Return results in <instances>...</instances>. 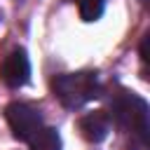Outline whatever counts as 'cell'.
<instances>
[{"instance_id":"cell-3","label":"cell","mask_w":150,"mask_h":150,"mask_svg":"<svg viewBox=\"0 0 150 150\" xmlns=\"http://www.w3.org/2000/svg\"><path fill=\"white\" fill-rule=\"evenodd\" d=\"M5 117H7V124L14 134V138H19V141H30L42 129L40 112L28 103H19V101L9 103L5 108Z\"/></svg>"},{"instance_id":"cell-4","label":"cell","mask_w":150,"mask_h":150,"mask_svg":"<svg viewBox=\"0 0 150 150\" xmlns=\"http://www.w3.org/2000/svg\"><path fill=\"white\" fill-rule=\"evenodd\" d=\"M0 77L7 87L12 89H19L28 82L30 77V61H28V54L23 49H14L5 56L2 66H0Z\"/></svg>"},{"instance_id":"cell-5","label":"cell","mask_w":150,"mask_h":150,"mask_svg":"<svg viewBox=\"0 0 150 150\" xmlns=\"http://www.w3.org/2000/svg\"><path fill=\"white\" fill-rule=\"evenodd\" d=\"M77 129H80V134H82L84 141H89V143H101V141L108 136V131H110V117H108L103 110L87 112V115L80 117Z\"/></svg>"},{"instance_id":"cell-2","label":"cell","mask_w":150,"mask_h":150,"mask_svg":"<svg viewBox=\"0 0 150 150\" xmlns=\"http://www.w3.org/2000/svg\"><path fill=\"white\" fill-rule=\"evenodd\" d=\"M112 120L117 127H122L136 136H145V131H148V103L136 94L122 91L112 101Z\"/></svg>"},{"instance_id":"cell-1","label":"cell","mask_w":150,"mask_h":150,"mask_svg":"<svg viewBox=\"0 0 150 150\" xmlns=\"http://www.w3.org/2000/svg\"><path fill=\"white\" fill-rule=\"evenodd\" d=\"M54 96L66 108H80L101 96V84L96 73H66L52 80Z\"/></svg>"},{"instance_id":"cell-8","label":"cell","mask_w":150,"mask_h":150,"mask_svg":"<svg viewBox=\"0 0 150 150\" xmlns=\"http://www.w3.org/2000/svg\"><path fill=\"white\" fill-rule=\"evenodd\" d=\"M148 45H150V35H145L143 42H141V59H143V61L150 59V56H148Z\"/></svg>"},{"instance_id":"cell-7","label":"cell","mask_w":150,"mask_h":150,"mask_svg":"<svg viewBox=\"0 0 150 150\" xmlns=\"http://www.w3.org/2000/svg\"><path fill=\"white\" fill-rule=\"evenodd\" d=\"M103 14V0H80V16L82 21H96Z\"/></svg>"},{"instance_id":"cell-6","label":"cell","mask_w":150,"mask_h":150,"mask_svg":"<svg viewBox=\"0 0 150 150\" xmlns=\"http://www.w3.org/2000/svg\"><path fill=\"white\" fill-rule=\"evenodd\" d=\"M28 143L30 150H61V136L56 129H40Z\"/></svg>"}]
</instances>
